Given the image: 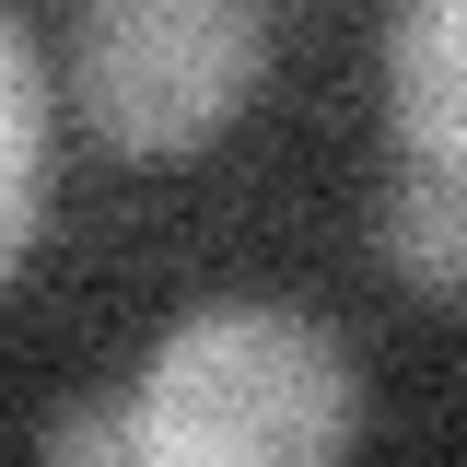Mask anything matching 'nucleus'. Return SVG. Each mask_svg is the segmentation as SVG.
Returning a JSON list of instances; mask_svg holds the SVG:
<instances>
[{
    "mask_svg": "<svg viewBox=\"0 0 467 467\" xmlns=\"http://www.w3.org/2000/svg\"><path fill=\"white\" fill-rule=\"evenodd\" d=\"M140 432L164 467H316L362 432V374L316 316L199 304L140 362Z\"/></svg>",
    "mask_w": 467,
    "mask_h": 467,
    "instance_id": "f257e3e1",
    "label": "nucleus"
},
{
    "mask_svg": "<svg viewBox=\"0 0 467 467\" xmlns=\"http://www.w3.org/2000/svg\"><path fill=\"white\" fill-rule=\"evenodd\" d=\"M269 24L257 0H82L70 12V94L106 152L175 164L257 94Z\"/></svg>",
    "mask_w": 467,
    "mask_h": 467,
    "instance_id": "f03ea898",
    "label": "nucleus"
},
{
    "mask_svg": "<svg viewBox=\"0 0 467 467\" xmlns=\"http://www.w3.org/2000/svg\"><path fill=\"white\" fill-rule=\"evenodd\" d=\"M386 117L420 164L467 175V0H398L386 24Z\"/></svg>",
    "mask_w": 467,
    "mask_h": 467,
    "instance_id": "7ed1b4c3",
    "label": "nucleus"
},
{
    "mask_svg": "<svg viewBox=\"0 0 467 467\" xmlns=\"http://www.w3.org/2000/svg\"><path fill=\"white\" fill-rule=\"evenodd\" d=\"M374 245H386V281H398V292H420V304H467V175L409 152L398 187H386Z\"/></svg>",
    "mask_w": 467,
    "mask_h": 467,
    "instance_id": "20e7f679",
    "label": "nucleus"
},
{
    "mask_svg": "<svg viewBox=\"0 0 467 467\" xmlns=\"http://www.w3.org/2000/svg\"><path fill=\"white\" fill-rule=\"evenodd\" d=\"M36 211H47V58L24 36V12L0 0V281L36 245Z\"/></svg>",
    "mask_w": 467,
    "mask_h": 467,
    "instance_id": "39448f33",
    "label": "nucleus"
},
{
    "mask_svg": "<svg viewBox=\"0 0 467 467\" xmlns=\"http://www.w3.org/2000/svg\"><path fill=\"white\" fill-rule=\"evenodd\" d=\"M36 444H47V467H94V456H152V432H140V386H129V398H82V409H58L47 432H36Z\"/></svg>",
    "mask_w": 467,
    "mask_h": 467,
    "instance_id": "423d86ee",
    "label": "nucleus"
}]
</instances>
